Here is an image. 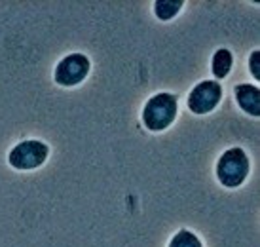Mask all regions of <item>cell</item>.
Returning <instances> with one entry per match:
<instances>
[{
  "mask_svg": "<svg viewBox=\"0 0 260 247\" xmlns=\"http://www.w3.org/2000/svg\"><path fill=\"white\" fill-rule=\"evenodd\" d=\"M182 4H184L182 0H156L154 14L161 21H169V19H173L175 15L181 12Z\"/></svg>",
  "mask_w": 260,
  "mask_h": 247,
  "instance_id": "ba28073f",
  "label": "cell"
},
{
  "mask_svg": "<svg viewBox=\"0 0 260 247\" xmlns=\"http://www.w3.org/2000/svg\"><path fill=\"white\" fill-rule=\"evenodd\" d=\"M239 109L253 118L260 116V89L253 84H238L234 89Z\"/></svg>",
  "mask_w": 260,
  "mask_h": 247,
  "instance_id": "8992f818",
  "label": "cell"
},
{
  "mask_svg": "<svg viewBox=\"0 0 260 247\" xmlns=\"http://www.w3.org/2000/svg\"><path fill=\"white\" fill-rule=\"evenodd\" d=\"M222 99V86L217 80H203L192 87L188 94L186 105L190 112L194 114H207L217 109V105Z\"/></svg>",
  "mask_w": 260,
  "mask_h": 247,
  "instance_id": "5b68a950",
  "label": "cell"
},
{
  "mask_svg": "<svg viewBox=\"0 0 260 247\" xmlns=\"http://www.w3.org/2000/svg\"><path fill=\"white\" fill-rule=\"evenodd\" d=\"M169 247H203V245H202V241H200V238H198L194 232L181 230V232H177L173 238H171Z\"/></svg>",
  "mask_w": 260,
  "mask_h": 247,
  "instance_id": "9c48e42d",
  "label": "cell"
},
{
  "mask_svg": "<svg viewBox=\"0 0 260 247\" xmlns=\"http://www.w3.org/2000/svg\"><path fill=\"white\" fill-rule=\"evenodd\" d=\"M50 154V146L37 141V139H30V141H23L10 150L8 154V164L19 169V171H29V169H37L46 162Z\"/></svg>",
  "mask_w": 260,
  "mask_h": 247,
  "instance_id": "3957f363",
  "label": "cell"
},
{
  "mask_svg": "<svg viewBox=\"0 0 260 247\" xmlns=\"http://www.w3.org/2000/svg\"><path fill=\"white\" fill-rule=\"evenodd\" d=\"M89 59L84 53H71L63 57L55 67V73H53V80L55 84L63 87H73L78 86L80 82L86 80V76L89 74Z\"/></svg>",
  "mask_w": 260,
  "mask_h": 247,
  "instance_id": "277c9868",
  "label": "cell"
},
{
  "mask_svg": "<svg viewBox=\"0 0 260 247\" xmlns=\"http://www.w3.org/2000/svg\"><path fill=\"white\" fill-rule=\"evenodd\" d=\"M232 65H234V55H232V51L226 50V48L217 50L215 55H213V59H211V71H213L217 80H222V78L228 76V73L232 71Z\"/></svg>",
  "mask_w": 260,
  "mask_h": 247,
  "instance_id": "52a82bcc",
  "label": "cell"
},
{
  "mask_svg": "<svg viewBox=\"0 0 260 247\" xmlns=\"http://www.w3.org/2000/svg\"><path fill=\"white\" fill-rule=\"evenodd\" d=\"M249 169H251V162L247 158L245 150L239 146H234V148H228L218 158L217 179L226 189H238L247 179Z\"/></svg>",
  "mask_w": 260,
  "mask_h": 247,
  "instance_id": "7a4b0ae2",
  "label": "cell"
},
{
  "mask_svg": "<svg viewBox=\"0 0 260 247\" xmlns=\"http://www.w3.org/2000/svg\"><path fill=\"white\" fill-rule=\"evenodd\" d=\"M179 112L177 97L171 94H156L146 101L143 109V123L148 131H164L175 122Z\"/></svg>",
  "mask_w": 260,
  "mask_h": 247,
  "instance_id": "6da1fadb",
  "label": "cell"
},
{
  "mask_svg": "<svg viewBox=\"0 0 260 247\" xmlns=\"http://www.w3.org/2000/svg\"><path fill=\"white\" fill-rule=\"evenodd\" d=\"M249 71L254 76V80H260V50H254L249 57Z\"/></svg>",
  "mask_w": 260,
  "mask_h": 247,
  "instance_id": "30bf717a",
  "label": "cell"
}]
</instances>
